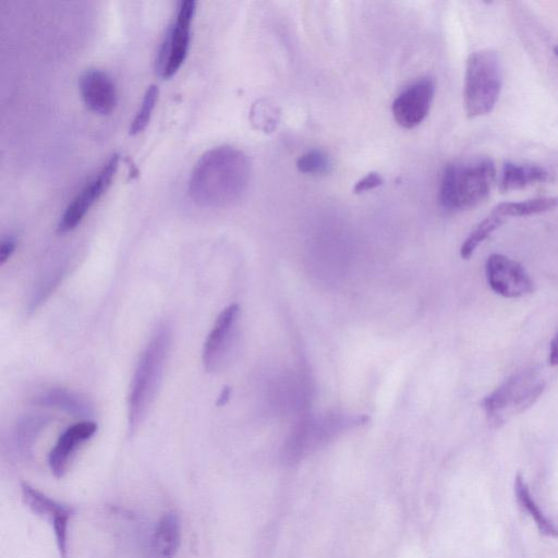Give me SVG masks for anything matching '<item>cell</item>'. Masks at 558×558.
Here are the masks:
<instances>
[{
  "mask_svg": "<svg viewBox=\"0 0 558 558\" xmlns=\"http://www.w3.org/2000/svg\"><path fill=\"white\" fill-rule=\"evenodd\" d=\"M495 179V165L489 158L451 162L441 174L439 203L449 211L471 209L488 197Z\"/></svg>",
  "mask_w": 558,
  "mask_h": 558,
  "instance_id": "3957f363",
  "label": "cell"
},
{
  "mask_svg": "<svg viewBox=\"0 0 558 558\" xmlns=\"http://www.w3.org/2000/svg\"><path fill=\"white\" fill-rule=\"evenodd\" d=\"M514 493L518 504L533 519L538 531L551 537L558 536V527L549 520L535 502L522 475L518 474L514 481Z\"/></svg>",
  "mask_w": 558,
  "mask_h": 558,
  "instance_id": "e0dca14e",
  "label": "cell"
},
{
  "mask_svg": "<svg viewBox=\"0 0 558 558\" xmlns=\"http://www.w3.org/2000/svg\"><path fill=\"white\" fill-rule=\"evenodd\" d=\"M230 396H231V388L229 386H225L217 399L216 404L218 407H222V405L227 404L230 399Z\"/></svg>",
  "mask_w": 558,
  "mask_h": 558,
  "instance_id": "484cf974",
  "label": "cell"
},
{
  "mask_svg": "<svg viewBox=\"0 0 558 558\" xmlns=\"http://www.w3.org/2000/svg\"><path fill=\"white\" fill-rule=\"evenodd\" d=\"M196 2L185 0L179 3L177 14L168 28L156 58V71L162 78H170L186 58Z\"/></svg>",
  "mask_w": 558,
  "mask_h": 558,
  "instance_id": "8992f818",
  "label": "cell"
},
{
  "mask_svg": "<svg viewBox=\"0 0 558 558\" xmlns=\"http://www.w3.org/2000/svg\"><path fill=\"white\" fill-rule=\"evenodd\" d=\"M181 542V522L174 512L165 513L150 538L147 558H174Z\"/></svg>",
  "mask_w": 558,
  "mask_h": 558,
  "instance_id": "5bb4252c",
  "label": "cell"
},
{
  "mask_svg": "<svg viewBox=\"0 0 558 558\" xmlns=\"http://www.w3.org/2000/svg\"><path fill=\"white\" fill-rule=\"evenodd\" d=\"M296 168L304 174H326L330 171L331 162L325 151L312 149L299 157Z\"/></svg>",
  "mask_w": 558,
  "mask_h": 558,
  "instance_id": "44dd1931",
  "label": "cell"
},
{
  "mask_svg": "<svg viewBox=\"0 0 558 558\" xmlns=\"http://www.w3.org/2000/svg\"><path fill=\"white\" fill-rule=\"evenodd\" d=\"M555 53H556V56L558 58V46L555 48Z\"/></svg>",
  "mask_w": 558,
  "mask_h": 558,
  "instance_id": "4316f807",
  "label": "cell"
},
{
  "mask_svg": "<svg viewBox=\"0 0 558 558\" xmlns=\"http://www.w3.org/2000/svg\"><path fill=\"white\" fill-rule=\"evenodd\" d=\"M250 178L251 162L242 150L228 145L214 147L195 163L189 194L201 207H227L242 198Z\"/></svg>",
  "mask_w": 558,
  "mask_h": 558,
  "instance_id": "6da1fadb",
  "label": "cell"
},
{
  "mask_svg": "<svg viewBox=\"0 0 558 558\" xmlns=\"http://www.w3.org/2000/svg\"><path fill=\"white\" fill-rule=\"evenodd\" d=\"M504 72L499 54L490 49L471 53L464 75V110L469 118L489 113L502 88Z\"/></svg>",
  "mask_w": 558,
  "mask_h": 558,
  "instance_id": "277c9868",
  "label": "cell"
},
{
  "mask_svg": "<svg viewBox=\"0 0 558 558\" xmlns=\"http://www.w3.org/2000/svg\"><path fill=\"white\" fill-rule=\"evenodd\" d=\"M172 333L168 325L159 326L143 350L130 385L128 399L129 434L133 435L146 420L161 385Z\"/></svg>",
  "mask_w": 558,
  "mask_h": 558,
  "instance_id": "7a4b0ae2",
  "label": "cell"
},
{
  "mask_svg": "<svg viewBox=\"0 0 558 558\" xmlns=\"http://www.w3.org/2000/svg\"><path fill=\"white\" fill-rule=\"evenodd\" d=\"M16 247V241L13 236H7L0 245V263L3 265L13 254Z\"/></svg>",
  "mask_w": 558,
  "mask_h": 558,
  "instance_id": "cb8c5ba5",
  "label": "cell"
},
{
  "mask_svg": "<svg viewBox=\"0 0 558 558\" xmlns=\"http://www.w3.org/2000/svg\"><path fill=\"white\" fill-rule=\"evenodd\" d=\"M505 218L490 213L485 219H483L469 234L460 248V255L462 258H470L477 246L484 242L495 230H497L504 222Z\"/></svg>",
  "mask_w": 558,
  "mask_h": 558,
  "instance_id": "d6986e66",
  "label": "cell"
},
{
  "mask_svg": "<svg viewBox=\"0 0 558 558\" xmlns=\"http://www.w3.org/2000/svg\"><path fill=\"white\" fill-rule=\"evenodd\" d=\"M279 112L271 104L259 100L253 105L251 121L256 129L263 132H272L278 123Z\"/></svg>",
  "mask_w": 558,
  "mask_h": 558,
  "instance_id": "7402d4cb",
  "label": "cell"
},
{
  "mask_svg": "<svg viewBox=\"0 0 558 558\" xmlns=\"http://www.w3.org/2000/svg\"><path fill=\"white\" fill-rule=\"evenodd\" d=\"M97 428L94 421L85 420L71 425L59 436L48 454L49 469L57 478L64 476L78 447L89 440Z\"/></svg>",
  "mask_w": 558,
  "mask_h": 558,
  "instance_id": "4fadbf2b",
  "label": "cell"
},
{
  "mask_svg": "<svg viewBox=\"0 0 558 558\" xmlns=\"http://www.w3.org/2000/svg\"><path fill=\"white\" fill-rule=\"evenodd\" d=\"M558 206V197L546 196L521 202H507L498 204L493 211L502 218L525 217L546 213Z\"/></svg>",
  "mask_w": 558,
  "mask_h": 558,
  "instance_id": "ac0fdd59",
  "label": "cell"
},
{
  "mask_svg": "<svg viewBox=\"0 0 558 558\" xmlns=\"http://www.w3.org/2000/svg\"><path fill=\"white\" fill-rule=\"evenodd\" d=\"M36 402L61 409L76 416L86 417L93 412V407L87 399L64 388H52L40 395Z\"/></svg>",
  "mask_w": 558,
  "mask_h": 558,
  "instance_id": "2e32d148",
  "label": "cell"
},
{
  "mask_svg": "<svg viewBox=\"0 0 558 558\" xmlns=\"http://www.w3.org/2000/svg\"><path fill=\"white\" fill-rule=\"evenodd\" d=\"M20 487L24 504L35 514L49 521L53 530L59 557L69 558V524L75 513L74 507L51 498L27 482H22Z\"/></svg>",
  "mask_w": 558,
  "mask_h": 558,
  "instance_id": "52a82bcc",
  "label": "cell"
},
{
  "mask_svg": "<svg viewBox=\"0 0 558 558\" xmlns=\"http://www.w3.org/2000/svg\"><path fill=\"white\" fill-rule=\"evenodd\" d=\"M549 171L534 163L506 162L502 168L499 190L501 192L515 191L532 184L550 180Z\"/></svg>",
  "mask_w": 558,
  "mask_h": 558,
  "instance_id": "9a60e30c",
  "label": "cell"
},
{
  "mask_svg": "<svg viewBox=\"0 0 558 558\" xmlns=\"http://www.w3.org/2000/svg\"><path fill=\"white\" fill-rule=\"evenodd\" d=\"M548 361H549V364L553 366L558 365V331L556 332L553 340L550 341Z\"/></svg>",
  "mask_w": 558,
  "mask_h": 558,
  "instance_id": "d4e9b609",
  "label": "cell"
},
{
  "mask_svg": "<svg viewBox=\"0 0 558 558\" xmlns=\"http://www.w3.org/2000/svg\"><path fill=\"white\" fill-rule=\"evenodd\" d=\"M545 381L534 367L513 374L487 395L482 407L490 422L498 426L531 407L542 395Z\"/></svg>",
  "mask_w": 558,
  "mask_h": 558,
  "instance_id": "5b68a950",
  "label": "cell"
},
{
  "mask_svg": "<svg viewBox=\"0 0 558 558\" xmlns=\"http://www.w3.org/2000/svg\"><path fill=\"white\" fill-rule=\"evenodd\" d=\"M383 182H384V180L379 173L369 172L364 178H362L361 180H359L355 183V185L353 187V192L355 194H359V193H363V192H366L369 190H374V189L378 187L379 185H381Z\"/></svg>",
  "mask_w": 558,
  "mask_h": 558,
  "instance_id": "603a6c76",
  "label": "cell"
},
{
  "mask_svg": "<svg viewBox=\"0 0 558 558\" xmlns=\"http://www.w3.org/2000/svg\"><path fill=\"white\" fill-rule=\"evenodd\" d=\"M490 289L504 298H520L533 291V281L517 260L502 254H492L485 265Z\"/></svg>",
  "mask_w": 558,
  "mask_h": 558,
  "instance_id": "30bf717a",
  "label": "cell"
},
{
  "mask_svg": "<svg viewBox=\"0 0 558 558\" xmlns=\"http://www.w3.org/2000/svg\"><path fill=\"white\" fill-rule=\"evenodd\" d=\"M118 166L119 155L113 154L69 203L57 227L59 233L70 232L81 223L85 215L110 186Z\"/></svg>",
  "mask_w": 558,
  "mask_h": 558,
  "instance_id": "ba28073f",
  "label": "cell"
},
{
  "mask_svg": "<svg viewBox=\"0 0 558 558\" xmlns=\"http://www.w3.org/2000/svg\"><path fill=\"white\" fill-rule=\"evenodd\" d=\"M78 90L86 107L98 114L111 113L118 104V92L111 76L100 69H87L78 77Z\"/></svg>",
  "mask_w": 558,
  "mask_h": 558,
  "instance_id": "7c38bea8",
  "label": "cell"
},
{
  "mask_svg": "<svg viewBox=\"0 0 558 558\" xmlns=\"http://www.w3.org/2000/svg\"><path fill=\"white\" fill-rule=\"evenodd\" d=\"M435 95V82L422 77L408 85L393 100L395 121L404 129H413L427 117Z\"/></svg>",
  "mask_w": 558,
  "mask_h": 558,
  "instance_id": "8fae6325",
  "label": "cell"
},
{
  "mask_svg": "<svg viewBox=\"0 0 558 558\" xmlns=\"http://www.w3.org/2000/svg\"><path fill=\"white\" fill-rule=\"evenodd\" d=\"M240 306L235 303L227 306L217 316L203 348V364L207 372H217L229 360L236 336Z\"/></svg>",
  "mask_w": 558,
  "mask_h": 558,
  "instance_id": "9c48e42d",
  "label": "cell"
},
{
  "mask_svg": "<svg viewBox=\"0 0 558 558\" xmlns=\"http://www.w3.org/2000/svg\"><path fill=\"white\" fill-rule=\"evenodd\" d=\"M158 86L154 84L148 86L142 99L141 107L138 108L130 125L129 133L131 135H136L143 132L147 124L149 123L150 117L153 114V111L158 99Z\"/></svg>",
  "mask_w": 558,
  "mask_h": 558,
  "instance_id": "ffe728a7",
  "label": "cell"
}]
</instances>
